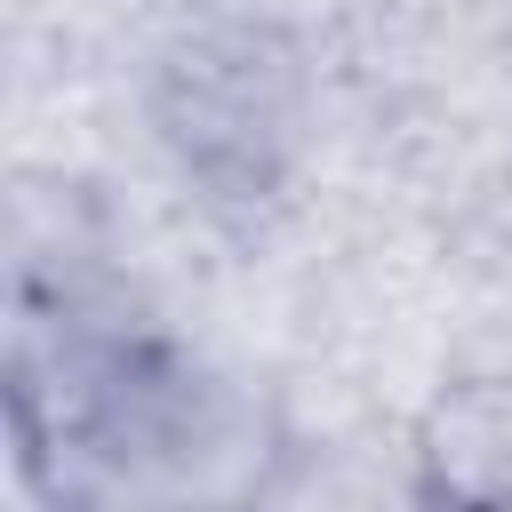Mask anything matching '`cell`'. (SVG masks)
Listing matches in <instances>:
<instances>
[{
  "mask_svg": "<svg viewBox=\"0 0 512 512\" xmlns=\"http://www.w3.org/2000/svg\"><path fill=\"white\" fill-rule=\"evenodd\" d=\"M8 432L48 504H224L256 496L280 440L264 400L184 352L64 240H16Z\"/></svg>",
  "mask_w": 512,
  "mask_h": 512,
  "instance_id": "cell-1",
  "label": "cell"
},
{
  "mask_svg": "<svg viewBox=\"0 0 512 512\" xmlns=\"http://www.w3.org/2000/svg\"><path fill=\"white\" fill-rule=\"evenodd\" d=\"M312 128V80L280 24L208 16L176 32L152 64V136L208 216L256 224L288 200Z\"/></svg>",
  "mask_w": 512,
  "mask_h": 512,
  "instance_id": "cell-2",
  "label": "cell"
},
{
  "mask_svg": "<svg viewBox=\"0 0 512 512\" xmlns=\"http://www.w3.org/2000/svg\"><path fill=\"white\" fill-rule=\"evenodd\" d=\"M416 488L512 504V384H448L416 424Z\"/></svg>",
  "mask_w": 512,
  "mask_h": 512,
  "instance_id": "cell-3",
  "label": "cell"
}]
</instances>
